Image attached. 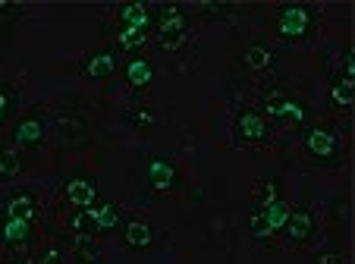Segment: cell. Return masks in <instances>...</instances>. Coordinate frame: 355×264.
<instances>
[{
    "label": "cell",
    "mask_w": 355,
    "mask_h": 264,
    "mask_svg": "<svg viewBox=\"0 0 355 264\" xmlns=\"http://www.w3.org/2000/svg\"><path fill=\"white\" fill-rule=\"evenodd\" d=\"M315 10L309 3H283L277 10V35L286 41H302L315 32Z\"/></svg>",
    "instance_id": "obj_1"
},
{
    "label": "cell",
    "mask_w": 355,
    "mask_h": 264,
    "mask_svg": "<svg viewBox=\"0 0 355 264\" xmlns=\"http://www.w3.org/2000/svg\"><path fill=\"white\" fill-rule=\"evenodd\" d=\"M157 22H155V38L164 51H176L186 44L189 38V19L180 7H161L157 10Z\"/></svg>",
    "instance_id": "obj_2"
},
{
    "label": "cell",
    "mask_w": 355,
    "mask_h": 264,
    "mask_svg": "<svg viewBox=\"0 0 355 264\" xmlns=\"http://www.w3.org/2000/svg\"><path fill=\"white\" fill-rule=\"evenodd\" d=\"M141 183H145L148 192L155 195H170V192L180 186V173H176V164L167 161V157L151 155L145 161V170H141Z\"/></svg>",
    "instance_id": "obj_3"
},
{
    "label": "cell",
    "mask_w": 355,
    "mask_h": 264,
    "mask_svg": "<svg viewBox=\"0 0 355 264\" xmlns=\"http://www.w3.org/2000/svg\"><path fill=\"white\" fill-rule=\"evenodd\" d=\"M264 116H274V120H283V123H305V116H309V107L299 101V98H293L289 91H283V88H270L268 95H264Z\"/></svg>",
    "instance_id": "obj_4"
},
{
    "label": "cell",
    "mask_w": 355,
    "mask_h": 264,
    "mask_svg": "<svg viewBox=\"0 0 355 264\" xmlns=\"http://www.w3.org/2000/svg\"><path fill=\"white\" fill-rule=\"evenodd\" d=\"M233 136L239 145H261L268 139V116L261 110H242L233 123Z\"/></svg>",
    "instance_id": "obj_5"
},
{
    "label": "cell",
    "mask_w": 355,
    "mask_h": 264,
    "mask_svg": "<svg viewBox=\"0 0 355 264\" xmlns=\"http://www.w3.org/2000/svg\"><path fill=\"white\" fill-rule=\"evenodd\" d=\"M63 192H67V202L73 204V211H88L98 202V183H94V176H85V173L69 176Z\"/></svg>",
    "instance_id": "obj_6"
},
{
    "label": "cell",
    "mask_w": 355,
    "mask_h": 264,
    "mask_svg": "<svg viewBox=\"0 0 355 264\" xmlns=\"http://www.w3.org/2000/svg\"><path fill=\"white\" fill-rule=\"evenodd\" d=\"M10 139H13V145H19V148H41V145L47 142V123L41 120L38 114L22 116L13 126V136Z\"/></svg>",
    "instance_id": "obj_7"
},
{
    "label": "cell",
    "mask_w": 355,
    "mask_h": 264,
    "mask_svg": "<svg viewBox=\"0 0 355 264\" xmlns=\"http://www.w3.org/2000/svg\"><path fill=\"white\" fill-rule=\"evenodd\" d=\"M315 227H318V217L311 208H295L289 211V220H286V239L289 245H302V243H309L311 236H315Z\"/></svg>",
    "instance_id": "obj_8"
},
{
    "label": "cell",
    "mask_w": 355,
    "mask_h": 264,
    "mask_svg": "<svg viewBox=\"0 0 355 264\" xmlns=\"http://www.w3.org/2000/svg\"><path fill=\"white\" fill-rule=\"evenodd\" d=\"M305 148H309V155H315L318 161H334V157H340V139H336V132H330V129L315 126L305 132Z\"/></svg>",
    "instance_id": "obj_9"
},
{
    "label": "cell",
    "mask_w": 355,
    "mask_h": 264,
    "mask_svg": "<svg viewBox=\"0 0 355 264\" xmlns=\"http://www.w3.org/2000/svg\"><path fill=\"white\" fill-rule=\"evenodd\" d=\"M116 54L114 51H92V54H85V60H82V76L85 79H92V82H104V79H110V76L116 73Z\"/></svg>",
    "instance_id": "obj_10"
},
{
    "label": "cell",
    "mask_w": 355,
    "mask_h": 264,
    "mask_svg": "<svg viewBox=\"0 0 355 264\" xmlns=\"http://www.w3.org/2000/svg\"><path fill=\"white\" fill-rule=\"evenodd\" d=\"M3 217H7V220L35 224V217H38V202H35V195L32 192H13V195L3 202Z\"/></svg>",
    "instance_id": "obj_11"
},
{
    "label": "cell",
    "mask_w": 355,
    "mask_h": 264,
    "mask_svg": "<svg viewBox=\"0 0 355 264\" xmlns=\"http://www.w3.org/2000/svg\"><path fill=\"white\" fill-rule=\"evenodd\" d=\"M32 224H26V220H7L3 217V224H0V243L7 245V249H28L32 245Z\"/></svg>",
    "instance_id": "obj_12"
},
{
    "label": "cell",
    "mask_w": 355,
    "mask_h": 264,
    "mask_svg": "<svg viewBox=\"0 0 355 264\" xmlns=\"http://www.w3.org/2000/svg\"><path fill=\"white\" fill-rule=\"evenodd\" d=\"M123 76H126V82L132 88H145L155 79V63L148 60V57H129V63L123 67Z\"/></svg>",
    "instance_id": "obj_13"
},
{
    "label": "cell",
    "mask_w": 355,
    "mask_h": 264,
    "mask_svg": "<svg viewBox=\"0 0 355 264\" xmlns=\"http://www.w3.org/2000/svg\"><path fill=\"white\" fill-rule=\"evenodd\" d=\"M116 16H120L123 28H141V32H148V26H151V7L148 3H120Z\"/></svg>",
    "instance_id": "obj_14"
},
{
    "label": "cell",
    "mask_w": 355,
    "mask_h": 264,
    "mask_svg": "<svg viewBox=\"0 0 355 264\" xmlns=\"http://www.w3.org/2000/svg\"><path fill=\"white\" fill-rule=\"evenodd\" d=\"M123 243H126V249L141 252L155 243V230L148 224H141V220H126V224H123Z\"/></svg>",
    "instance_id": "obj_15"
},
{
    "label": "cell",
    "mask_w": 355,
    "mask_h": 264,
    "mask_svg": "<svg viewBox=\"0 0 355 264\" xmlns=\"http://www.w3.org/2000/svg\"><path fill=\"white\" fill-rule=\"evenodd\" d=\"M330 104L334 107H352L355 104V79L352 76H336L334 82H330Z\"/></svg>",
    "instance_id": "obj_16"
},
{
    "label": "cell",
    "mask_w": 355,
    "mask_h": 264,
    "mask_svg": "<svg viewBox=\"0 0 355 264\" xmlns=\"http://www.w3.org/2000/svg\"><path fill=\"white\" fill-rule=\"evenodd\" d=\"M92 214H94V224H98V233H101V236H104V233H114L116 227L126 224V220H123V211L116 208L114 202L101 204V208H92Z\"/></svg>",
    "instance_id": "obj_17"
},
{
    "label": "cell",
    "mask_w": 355,
    "mask_h": 264,
    "mask_svg": "<svg viewBox=\"0 0 355 264\" xmlns=\"http://www.w3.org/2000/svg\"><path fill=\"white\" fill-rule=\"evenodd\" d=\"M69 230L76 233L79 239H98V224H94V214L92 208L88 211H73V217H69Z\"/></svg>",
    "instance_id": "obj_18"
},
{
    "label": "cell",
    "mask_w": 355,
    "mask_h": 264,
    "mask_svg": "<svg viewBox=\"0 0 355 264\" xmlns=\"http://www.w3.org/2000/svg\"><path fill=\"white\" fill-rule=\"evenodd\" d=\"M73 258L76 264H101V249L94 239H76L73 243Z\"/></svg>",
    "instance_id": "obj_19"
},
{
    "label": "cell",
    "mask_w": 355,
    "mask_h": 264,
    "mask_svg": "<svg viewBox=\"0 0 355 264\" xmlns=\"http://www.w3.org/2000/svg\"><path fill=\"white\" fill-rule=\"evenodd\" d=\"M274 198H280V183H277L274 176H264L261 183H258V189H255V202H252V208H264V204H270Z\"/></svg>",
    "instance_id": "obj_20"
},
{
    "label": "cell",
    "mask_w": 355,
    "mask_h": 264,
    "mask_svg": "<svg viewBox=\"0 0 355 264\" xmlns=\"http://www.w3.org/2000/svg\"><path fill=\"white\" fill-rule=\"evenodd\" d=\"M242 63H245L248 69H268L270 63H274V54H270L264 44H255V48H248L245 54H242Z\"/></svg>",
    "instance_id": "obj_21"
},
{
    "label": "cell",
    "mask_w": 355,
    "mask_h": 264,
    "mask_svg": "<svg viewBox=\"0 0 355 264\" xmlns=\"http://www.w3.org/2000/svg\"><path fill=\"white\" fill-rule=\"evenodd\" d=\"M22 173V161L13 151H0V183H10Z\"/></svg>",
    "instance_id": "obj_22"
},
{
    "label": "cell",
    "mask_w": 355,
    "mask_h": 264,
    "mask_svg": "<svg viewBox=\"0 0 355 264\" xmlns=\"http://www.w3.org/2000/svg\"><path fill=\"white\" fill-rule=\"evenodd\" d=\"M116 44H120V51H141L145 48V32L141 28H120Z\"/></svg>",
    "instance_id": "obj_23"
},
{
    "label": "cell",
    "mask_w": 355,
    "mask_h": 264,
    "mask_svg": "<svg viewBox=\"0 0 355 264\" xmlns=\"http://www.w3.org/2000/svg\"><path fill=\"white\" fill-rule=\"evenodd\" d=\"M126 123L129 126H139V129H151L157 123V116H155V110L132 107V110H126Z\"/></svg>",
    "instance_id": "obj_24"
},
{
    "label": "cell",
    "mask_w": 355,
    "mask_h": 264,
    "mask_svg": "<svg viewBox=\"0 0 355 264\" xmlns=\"http://www.w3.org/2000/svg\"><path fill=\"white\" fill-rule=\"evenodd\" d=\"M13 107H16V91L10 85H0V123L13 114Z\"/></svg>",
    "instance_id": "obj_25"
},
{
    "label": "cell",
    "mask_w": 355,
    "mask_h": 264,
    "mask_svg": "<svg viewBox=\"0 0 355 264\" xmlns=\"http://www.w3.org/2000/svg\"><path fill=\"white\" fill-rule=\"evenodd\" d=\"M38 264H63V252H60V249H54V245H51V249H44V252H41Z\"/></svg>",
    "instance_id": "obj_26"
},
{
    "label": "cell",
    "mask_w": 355,
    "mask_h": 264,
    "mask_svg": "<svg viewBox=\"0 0 355 264\" xmlns=\"http://www.w3.org/2000/svg\"><path fill=\"white\" fill-rule=\"evenodd\" d=\"M315 264H343V258L336 255V252H324V255L315 258Z\"/></svg>",
    "instance_id": "obj_27"
},
{
    "label": "cell",
    "mask_w": 355,
    "mask_h": 264,
    "mask_svg": "<svg viewBox=\"0 0 355 264\" xmlns=\"http://www.w3.org/2000/svg\"><path fill=\"white\" fill-rule=\"evenodd\" d=\"M201 10H205V13H227V3H201Z\"/></svg>",
    "instance_id": "obj_28"
},
{
    "label": "cell",
    "mask_w": 355,
    "mask_h": 264,
    "mask_svg": "<svg viewBox=\"0 0 355 264\" xmlns=\"http://www.w3.org/2000/svg\"><path fill=\"white\" fill-rule=\"evenodd\" d=\"M0 10H3V3H0Z\"/></svg>",
    "instance_id": "obj_29"
}]
</instances>
